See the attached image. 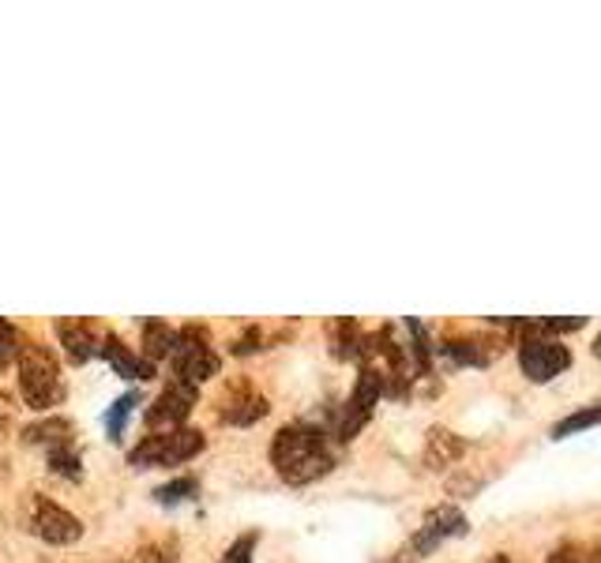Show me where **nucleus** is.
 Masks as SVG:
<instances>
[{
  "instance_id": "obj_1",
  "label": "nucleus",
  "mask_w": 601,
  "mask_h": 563,
  "mask_svg": "<svg viewBox=\"0 0 601 563\" xmlns=\"http://www.w3.org/2000/svg\"><path fill=\"white\" fill-rule=\"evenodd\" d=\"M271 462L286 485H309V481L323 477V473L334 466L328 432L309 421L286 424L271 443Z\"/></svg>"
},
{
  "instance_id": "obj_2",
  "label": "nucleus",
  "mask_w": 601,
  "mask_h": 563,
  "mask_svg": "<svg viewBox=\"0 0 601 563\" xmlns=\"http://www.w3.org/2000/svg\"><path fill=\"white\" fill-rule=\"evenodd\" d=\"M19 394H23L31 410H49L57 402H64L61 369H57V358L46 345L23 342V353H19Z\"/></svg>"
},
{
  "instance_id": "obj_3",
  "label": "nucleus",
  "mask_w": 601,
  "mask_h": 563,
  "mask_svg": "<svg viewBox=\"0 0 601 563\" xmlns=\"http://www.w3.org/2000/svg\"><path fill=\"white\" fill-rule=\"evenodd\" d=\"M203 451V432L200 429H170L159 436H143L128 451V462L136 470H151V466H181V462L196 459Z\"/></svg>"
},
{
  "instance_id": "obj_4",
  "label": "nucleus",
  "mask_w": 601,
  "mask_h": 563,
  "mask_svg": "<svg viewBox=\"0 0 601 563\" xmlns=\"http://www.w3.org/2000/svg\"><path fill=\"white\" fill-rule=\"evenodd\" d=\"M170 364H173V380L203 383L219 372V353L211 350V339H207L203 328H184L173 339Z\"/></svg>"
},
{
  "instance_id": "obj_5",
  "label": "nucleus",
  "mask_w": 601,
  "mask_h": 563,
  "mask_svg": "<svg viewBox=\"0 0 601 563\" xmlns=\"http://www.w3.org/2000/svg\"><path fill=\"white\" fill-rule=\"evenodd\" d=\"M459 533H467V519H462V511L455 507H432L425 515V526L410 537V545L402 549V560L399 563H410V560H425L432 549L443 545L448 537H459Z\"/></svg>"
},
{
  "instance_id": "obj_6",
  "label": "nucleus",
  "mask_w": 601,
  "mask_h": 563,
  "mask_svg": "<svg viewBox=\"0 0 601 563\" xmlns=\"http://www.w3.org/2000/svg\"><path fill=\"white\" fill-rule=\"evenodd\" d=\"M519 364L530 383H549L571 364V350L557 339H522L519 342Z\"/></svg>"
},
{
  "instance_id": "obj_7",
  "label": "nucleus",
  "mask_w": 601,
  "mask_h": 563,
  "mask_svg": "<svg viewBox=\"0 0 601 563\" xmlns=\"http://www.w3.org/2000/svg\"><path fill=\"white\" fill-rule=\"evenodd\" d=\"M196 399H200V394H196V383L170 380L159 399H154V406L147 410V424H151V429H181L184 418H189L196 406Z\"/></svg>"
},
{
  "instance_id": "obj_8",
  "label": "nucleus",
  "mask_w": 601,
  "mask_h": 563,
  "mask_svg": "<svg viewBox=\"0 0 601 563\" xmlns=\"http://www.w3.org/2000/svg\"><path fill=\"white\" fill-rule=\"evenodd\" d=\"M34 533L42 541H49V545H72V541H80V519L72 515V511L57 507L53 500L38 496L34 500Z\"/></svg>"
},
{
  "instance_id": "obj_9",
  "label": "nucleus",
  "mask_w": 601,
  "mask_h": 563,
  "mask_svg": "<svg viewBox=\"0 0 601 563\" xmlns=\"http://www.w3.org/2000/svg\"><path fill=\"white\" fill-rule=\"evenodd\" d=\"M263 413H268V399H263L249 380H238L226 388V399L219 410V418L226 424H256Z\"/></svg>"
},
{
  "instance_id": "obj_10",
  "label": "nucleus",
  "mask_w": 601,
  "mask_h": 563,
  "mask_svg": "<svg viewBox=\"0 0 601 563\" xmlns=\"http://www.w3.org/2000/svg\"><path fill=\"white\" fill-rule=\"evenodd\" d=\"M98 358L102 361H110L113 364V372L117 375H132V380H151L154 375V361H147V358H140V353H132L128 345L117 339L113 331H106L102 334V345H98Z\"/></svg>"
},
{
  "instance_id": "obj_11",
  "label": "nucleus",
  "mask_w": 601,
  "mask_h": 563,
  "mask_svg": "<svg viewBox=\"0 0 601 563\" xmlns=\"http://www.w3.org/2000/svg\"><path fill=\"white\" fill-rule=\"evenodd\" d=\"M57 334H61V345H64V353H68V361H72V364L91 361L98 353V345H102V339H98L91 320H61V323H57Z\"/></svg>"
},
{
  "instance_id": "obj_12",
  "label": "nucleus",
  "mask_w": 601,
  "mask_h": 563,
  "mask_svg": "<svg viewBox=\"0 0 601 563\" xmlns=\"http://www.w3.org/2000/svg\"><path fill=\"white\" fill-rule=\"evenodd\" d=\"M27 440L42 443L46 451H53V448H68V443H76V429H72V421H64V418H49V421L31 424V429H27Z\"/></svg>"
},
{
  "instance_id": "obj_13",
  "label": "nucleus",
  "mask_w": 601,
  "mask_h": 563,
  "mask_svg": "<svg viewBox=\"0 0 601 563\" xmlns=\"http://www.w3.org/2000/svg\"><path fill=\"white\" fill-rule=\"evenodd\" d=\"M462 448H467V443H462L455 432H448V429H432L429 432V448H425V462L432 470H443L448 466V462H455L459 454H462Z\"/></svg>"
},
{
  "instance_id": "obj_14",
  "label": "nucleus",
  "mask_w": 601,
  "mask_h": 563,
  "mask_svg": "<svg viewBox=\"0 0 601 563\" xmlns=\"http://www.w3.org/2000/svg\"><path fill=\"white\" fill-rule=\"evenodd\" d=\"M173 339H177L173 328H166V323H159V320H147V323H143V358H147V361L170 358Z\"/></svg>"
},
{
  "instance_id": "obj_15",
  "label": "nucleus",
  "mask_w": 601,
  "mask_h": 563,
  "mask_svg": "<svg viewBox=\"0 0 601 563\" xmlns=\"http://www.w3.org/2000/svg\"><path fill=\"white\" fill-rule=\"evenodd\" d=\"M594 424H601V402H594V406H587V410H579V413H571V418H564V421H557L549 436L564 440V436H571V432L594 429Z\"/></svg>"
},
{
  "instance_id": "obj_16",
  "label": "nucleus",
  "mask_w": 601,
  "mask_h": 563,
  "mask_svg": "<svg viewBox=\"0 0 601 563\" xmlns=\"http://www.w3.org/2000/svg\"><path fill=\"white\" fill-rule=\"evenodd\" d=\"M132 406H140V394L128 391V394H121V399L113 402L110 410H106L102 424H106V429H110V436H113V440H121L124 424H128V418H132Z\"/></svg>"
},
{
  "instance_id": "obj_17",
  "label": "nucleus",
  "mask_w": 601,
  "mask_h": 563,
  "mask_svg": "<svg viewBox=\"0 0 601 563\" xmlns=\"http://www.w3.org/2000/svg\"><path fill=\"white\" fill-rule=\"evenodd\" d=\"M443 353H448L451 361H459V364H474V369H481V364H489V353L481 350V342L474 339H451V342H443L440 345Z\"/></svg>"
},
{
  "instance_id": "obj_18",
  "label": "nucleus",
  "mask_w": 601,
  "mask_h": 563,
  "mask_svg": "<svg viewBox=\"0 0 601 563\" xmlns=\"http://www.w3.org/2000/svg\"><path fill=\"white\" fill-rule=\"evenodd\" d=\"M49 470L61 473V477L80 481V454H76V443H68V448H53V451H49Z\"/></svg>"
},
{
  "instance_id": "obj_19",
  "label": "nucleus",
  "mask_w": 601,
  "mask_h": 563,
  "mask_svg": "<svg viewBox=\"0 0 601 563\" xmlns=\"http://www.w3.org/2000/svg\"><path fill=\"white\" fill-rule=\"evenodd\" d=\"M196 492H200V481H196V477H177V481H170V485H162L159 492H154V500H159V503H166V507H170V503L192 500Z\"/></svg>"
},
{
  "instance_id": "obj_20",
  "label": "nucleus",
  "mask_w": 601,
  "mask_h": 563,
  "mask_svg": "<svg viewBox=\"0 0 601 563\" xmlns=\"http://www.w3.org/2000/svg\"><path fill=\"white\" fill-rule=\"evenodd\" d=\"M23 353V339L8 320H0V369H8V361H16Z\"/></svg>"
},
{
  "instance_id": "obj_21",
  "label": "nucleus",
  "mask_w": 601,
  "mask_h": 563,
  "mask_svg": "<svg viewBox=\"0 0 601 563\" xmlns=\"http://www.w3.org/2000/svg\"><path fill=\"white\" fill-rule=\"evenodd\" d=\"M549 563H601V556L594 549L587 545H575V541H568V545L553 549V556H549Z\"/></svg>"
},
{
  "instance_id": "obj_22",
  "label": "nucleus",
  "mask_w": 601,
  "mask_h": 563,
  "mask_svg": "<svg viewBox=\"0 0 601 563\" xmlns=\"http://www.w3.org/2000/svg\"><path fill=\"white\" fill-rule=\"evenodd\" d=\"M252 549H256V533H244V537H238L226 549L222 563H252Z\"/></svg>"
},
{
  "instance_id": "obj_23",
  "label": "nucleus",
  "mask_w": 601,
  "mask_h": 563,
  "mask_svg": "<svg viewBox=\"0 0 601 563\" xmlns=\"http://www.w3.org/2000/svg\"><path fill=\"white\" fill-rule=\"evenodd\" d=\"M260 339H263V334H260V328H252V331L244 334V339H241L238 345H233V353H252V350H260V345H256Z\"/></svg>"
},
{
  "instance_id": "obj_24",
  "label": "nucleus",
  "mask_w": 601,
  "mask_h": 563,
  "mask_svg": "<svg viewBox=\"0 0 601 563\" xmlns=\"http://www.w3.org/2000/svg\"><path fill=\"white\" fill-rule=\"evenodd\" d=\"M594 353H598V358H601V331H598V339H594Z\"/></svg>"
},
{
  "instance_id": "obj_25",
  "label": "nucleus",
  "mask_w": 601,
  "mask_h": 563,
  "mask_svg": "<svg viewBox=\"0 0 601 563\" xmlns=\"http://www.w3.org/2000/svg\"><path fill=\"white\" fill-rule=\"evenodd\" d=\"M492 563H515V560H508V556H492Z\"/></svg>"
},
{
  "instance_id": "obj_26",
  "label": "nucleus",
  "mask_w": 601,
  "mask_h": 563,
  "mask_svg": "<svg viewBox=\"0 0 601 563\" xmlns=\"http://www.w3.org/2000/svg\"><path fill=\"white\" fill-rule=\"evenodd\" d=\"M598 556H601V545H598Z\"/></svg>"
}]
</instances>
